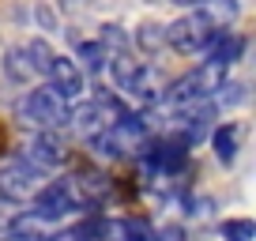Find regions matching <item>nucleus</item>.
<instances>
[{
	"label": "nucleus",
	"mask_w": 256,
	"mask_h": 241,
	"mask_svg": "<svg viewBox=\"0 0 256 241\" xmlns=\"http://www.w3.org/2000/svg\"><path fill=\"white\" fill-rule=\"evenodd\" d=\"M46 80H49V87H53L56 94H64L68 102L83 98V90H87L83 68L76 64V60H68V56H53V60H49V68H46Z\"/></svg>",
	"instance_id": "obj_7"
},
{
	"label": "nucleus",
	"mask_w": 256,
	"mask_h": 241,
	"mask_svg": "<svg viewBox=\"0 0 256 241\" xmlns=\"http://www.w3.org/2000/svg\"><path fill=\"white\" fill-rule=\"evenodd\" d=\"M68 98L56 94L53 87H38L30 90V94H23V102L16 106L19 120L23 124H34V128H60V124H68Z\"/></svg>",
	"instance_id": "obj_3"
},
{
	"label": "nucleus",
	"mask_w": 256,
	"mask_h": 241,
	"mask_svg": "<svg viewBox=\"0 0 256 241\" xmlns=\"http://www.w3.org/2000/svg\"><path fill=\"white\" fill-rule=\"evenodd\" d=\"M208 136H211V147H215V158L222 162V166H234V158H238V140H241V128L234 124V120H226V124L211 128Z\"/></svg>",
	"instance_id": "obj_8"
},
{
	"label": "nucleus",
	"mask_w": 256,
	"mask_h": 241,
	"mask_svg": "<svg viewBox=\"0 0 256 241\" xmlns=\"http://www.w3.org/2000/svg\"><path fill=\"white\" fill-rule=\"evenodd\" d=\"M4 76H8V83H30L38 76L34 64H30V56H26V46L4 49Z\"/></svg>",
	"instance_id": "obj_9"
},
{
	"label": "nucleus",
	"mask_w": 256,
	"mask_h": 241,
	"mask_svg": "<svg viewBox=\"0 0 256 241\" xmlns=\"http://www.w3.org/2000/svg\"><path fill=\"white\" fill-rule=\"evenodd\" d=\"M19 158L34 162L38 170H46V174H53L56 166H64V158H68V151H64V144L53 136V128H38L30 140H26L23 154Z\"/></svg>",
	"instance_id": "obj_6"
},
{
	"label": "nucleus",
	"mask_w": 256,
	"mask_h": 241,
	"mask_svg": "<svg viewBox=\"0 0 256 241\" xmlns=\"http://www.w3.org/2000/svg\"><path fill=\"white\" fill-rule=\"evenodd\" d=\"M154 241H188V234L170 222V226H162V230H154Z\"/></svg>",
	"instance_id": "obj_18"
},
{
	"label": "nucleus",
	"mask_w": 256,
	"mask_h": 241,
	"mask_svg": "<svg viewBox=\"0 0 256 241\" xmlns=\"http://www.w3.org/2000/svg\"><path fill=\"white\" fill-rule=\"evenodd\" d=\"M106 56H110V53H106V49H102V42H90V38H80V42H76V60H80V68H83V72H102V68H106Z\"/></svg>",
	"instance_id": "obj_10"
},
{
	"label": "nucleus",
	"mask_w": 256,
	"mask_h": 241,
	"mask_svg": "<svg viewBox=\"0 0 256 241\" xmlns=\"http://www.w3.org/2000/svg\"><path fill=\"white\" fill-rule=\"evenodd\" d=\"M218 234H222V241H252L256 226L248 222V218H226Z\"/></svg>",
	"instance_id": "obj_14"
},
{
	"label": "nucleus",
	"mask_w": 256,
	"mask_h": 241,
	"mask_svg": "<svg viewBox=\"0 0 256 241\" xmlns=\"http://www.w3.org/2000/svg\"><path fill=\"white\" fill-rule=\"evenodd\" d=\"M26 56H30V64H34V72L38 76H46V68H49V60H53V46H49L46 38H34V42H26Z\"/></svg>",
	"instance_id": "obj_13"
},
{
	"label": "nucleus",
	"mask_w": 256,
	"mask_h": 241,
	"mask_svg": "<svg viewBox=\"0 0 256 241\" xmlns=\"http://www.w3.org/2000/svg\"><path fill=\"white\" fill-rule=\"evenodd\" d=\"M46 181H49V174L26 158H12L0 166V196H8V200H19V204L30 200Z\"/></svg>",
	"instance_id": "obj_5"
},
{
	"label": "nucleus",
	"mask_w": 256,
	"mask_h": 241,
	"mask_svg": "<svg viewBox=\"0 0 256 241\" xmlns=\"http://www.w3.org/2000/svg\"><path fill=\"white\" fill-rule=\"evenodd\" d=\"M30 200H34L30 211L42 218V222H60V218L76 215V211H90V204L80 196L76 181H46Z\"/></svg>",
	"instance_id": "obj_2"
},
{
	"label": "nucleus",
	"mask_w": 256,
	"mask_h": 241,
	"mask_svg": "<svg viewBox=\"0 0 256 241\" xmlns=\"http://www.w3.org/2000/svg\"><path fill=\"white\" fill-rule=\"evenodd\" d=\"M124 222V241H154V230L144 218H120Z\"/></svg>",
	"instance_id": "obj_16"
},
{
	"label": "nucleus",
	"mask_w": 256,
	"mask_h": 241,
	"mask_svg": "<svg viewBox=\"0 0 256 241\" xmlns=\"http://www.w3.org/2000/svg\"><path fill=\"white\" fill-rule=\"evenodd\" d=\"M98 42H102L106 53L132 49V38H128V30H124V26H117V23H106V26H102V34H98Z\"/></svg>",
	"instance_id": "obj_12"
},
{
	"label": "nucleus",
	"mask_w": 256,
	"mask_h": 241,
	"mask_svg": "<svg viewBox=\"0 0 256 241\" xmlns=\"http://www.w3.org/2000/svg\"><path fill=\"white\" fill-rule=\"evenodd\" d=\"M34 19H38V26H42V30H56V12H53V8H46V4H42V8L34 12Z\"/></svg>",
	"instance_id": "obj_19"
},
{
	"label": "nucleus",
	"mask_w": 256,
	"mask_h": 241,
	"mask_svg": "<svg viewBox=\"0 0 256 241\" xmlns=\"http://www.w3.org/2000/svg\"><path fill=\"white\" fill-rule=\"evenodd\" d=\"M87 144H90V151H94L98 158H106V162H117L120 154L128 151V147L120 144V140L113 136L110 128H98V132H90V136H87Z\"/></svg>",
	"instance_id": "obj_11"
},
{
	"label": "nucleus",
	"mask_w": 256,
	"mask_h": 241,
	"mask_svg": "<svg viewBox=\"0 0 256 241\" xmlns=\"http://www.w3.org/2000/svg\"><path fill=\"white\" fill-rule=\"evenodd\" d=\"M19 211H23V204H19V200H8V196H0V234L8 230L12 222H16Z\"/></svg>",
	"instance_id": "obj_17"
},
{
	"label": "nucleus",
	"mask_w": 256,
	"mask_h": 241,
	"mask_svg": "<svg viewBox=\"0 0 256 241\" xmlns=\"http://www.w3.org/2000/svg\"><path fill=\"white\" fill-rule=\"evenodd\" d=\"M215 117H218L215 98H196V102L174 106V120H170V132H174V140H181L184 147H196L200 140H208L211 120H215Z\"/></svg>",
	"instance_id": "obj_4"
},
{
	"label": "nucleus",
	"mask_w": 256,
	"mask_h": 241,
	"mask_svg": "<svg viewBox=\"0 0 256 241\" xmlns=\"http://www.w3.org/2000/svg\"><path fill=\"white\" fill-rule=\"evenodd\" d=\"M0 241H19V238H12V234H4V238H0Z\"/></svg>",
	"instance_id": "obj_20"
},
{
	"label": "nucleus",
	"mask_w": 256,
	"mask_h": 241,
	"mask_svg": "<svg viewBox=\"0 0 256 241\" xmlns=\"http://www.w3.org/2000/svg\"><path fill=\"white\" fill-rule=\"evenodd\" d=\"M136 46L144 49V53H158L166 42H162V26H154V23H144L136 30Z\"/></svg>",
	"instance_id": "obj_15"
},
{
	"label": "nucleus",
	"mask_w": 256,
	"mask_h": 241,
	"mask_svg": "<svg viewBox=\"0 0 256 241\" xmlns=\"http://www.w3.org/2000/svg\"><path fill=\"white\" fill-rule=\"evenodd\" d=\"M218 30L222 26L208 16V8H196V12H184L181 19H174L170 26H162V42L177 53H204Z\"/></svg>",
	"instance_id": "obj_1"
}]
</instances>
